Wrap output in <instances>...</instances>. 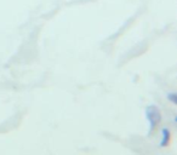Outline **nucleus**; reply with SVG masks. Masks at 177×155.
I'll use <instances>...</instances> for the list:
<instances>
[{
  "label": "nucleus",
  "mask_w": 177,
  "mask_h": 155,
  "mask_svg": "<svg viewBox=\"0 0 177 155\" xmlns=\"http://www.w3.org/2000/svg\"><path fill=\"white\" fill-rule=\"evenodd\" d=\"M145 115H146V119H147L148 124H149L148 133L150 135V133H153L157 130V127L159 126V124L162 123V112H160L158 105L149 104L145 109Z\"/></svg>",
  "instance_id": "obj_1"
},
{
  "label": "nucleus",
  "mask_w": 177,
  "mask_h": 155,
  "mask_svg": "<svg viewBox=\"0 0 177 155\" xmlns=\"http://www.w3.org/2000/svg\"><path fill=\"white\" fill-rule=\"evenodd\" d=\"M167 99H169L172 104L177 105V93L176 92H169V93H167Z\"/></svg>",
  "instance_id": "obj_3"
},
{
  "label": "nucleus",
  "mask_w": 177,
  "mask_h": 155,
  "mask_svg": "<svg viewBox=\"0 0 177 155\" xmlns=\"http://www.w3.org/2000/svg\"><path fill=\"white\" fill-rule=\"evenodd\" d=\"M170 140H171V131L169 127H162V137H160V147L162 148H165L169 145L170 143Z\"/></svg>",
  "instance_id": "obj_2"
}]
</instances>
